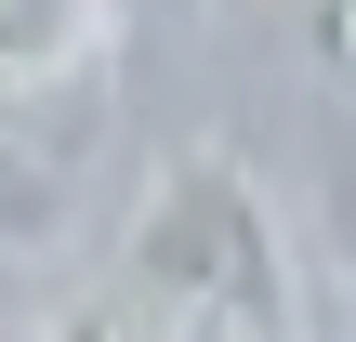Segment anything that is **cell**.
I'll return each instance as SVG.
<instances>
[{
    "label": "cell",
    "mask_w": 356,
    "mask_h": 342,
    "mask_svg": "<svg viewBox=\"0 0 356 342\" xmlns=\"http://www.w3.org/2000/svg\"><path fill=\"white\" fill-rule=\"evenodd\" d=\"M66 342H304L291 237H277L264 185L238 158H172L145 185V211H132L106 316Z\"/></svg>",
    "instance_id": "cell-1"
},
{
    "label": "cell",
    "mask_w": 356,
    "mask_h": 342,
    "mask_svg": "<svg viewBox=\"0 0 356 342\" xmlns=\"http://www.w3.org/2000/svg\"><path fill=\"white\" fill-rule=\"evenodd\" d=\"M119 0H0V92H66L106 53Z\"/></svg>",
    "instance_id": "cell-2"
}]
</instances>
